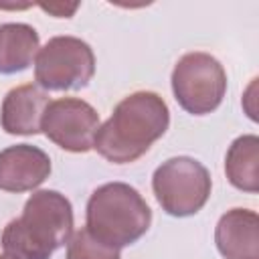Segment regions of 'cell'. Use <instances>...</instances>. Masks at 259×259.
Returning <instances> with one entry per match:
<instances>
[{
    "mask_svg": "<svg viewBox=\"0 0 259 259\" xmlns=\"http://www.w3.org/2000/svg\"><path fill=\"white\" fill-rule=\"evenodd\" d=\"M152 210L136 188L109 182L93 190L87 202V231L99 243L121 249L136 243L150 227Z\"/></svg>",
    "mask_w": 259,
    "mask_h": 259,
    "instance_id": "3",
    "label": "cell"
},
{
    "mask_svg": "<svg viewBox=\"0 0 259 259\" xmlns=\"http://www.w3.org/2000/svg\"><path fill=\"white\" fill-rule=\"evenodd\" d=\"M67 259H119V249L99 243L87 229H81L69 241Z\"/></svg>",
    "mask_w": 259,
    "mask_h": 259,
    "instance_id": "13",
    "label": "cell"
},
{
    "mask_svg": "<svg viewBox=\"0 0 259 259\" xmlns=\"http://www.w3.org/2000/svg\"><path fill=\"white\" fill-rule=\"evenodd\" d=\"M170 123L168 105L152 91H138L121 99L111 117L99 125L93 148L113 164H127L144 156L164 136Z\"/></svg>",
    "mask_w": 259,
    "mask_h": 259,
    "instance_id": "1",
    "label": "cell"
},
{
    "mask_svg": "<svg viewBox=\"0 0 259 259\" xmlns=\"http://www.w3.org/2000/svg\"><path fill=\"white\" fill-rule=\"evenodd\" d=\"M259 219L249 208L225 212L217 225L214 241L225 259H259Z\"/></svg>",
    "mask_w": 259,
    "mask_h": 259,
    "instance_id": "10",
    "label": "cell"
},
{
    "mask_svg": "<svg viewBox=\"0 0 259 259\" xmlns=\"http://www.w3.org/2000/svg\"><path fill=\"white\" fill-rule=\"evenodd\" d=\"M99 130L97 111L83 99L63 97L49 101L40 132L67 152H87L93 148L95 134Z\"/></svg>",
    "mask_w": 259,
    "mask_h": 259,
    "instance_id": "7",
    "label": "cell"
},
{
    "mask_svg": "<svg viewBox=\"0 0 259 259\" xmlns=\"http://www.w3.org/2000/svg\"><path fill=\"white\" fill-rule=\"evenodd\" d=\"M225 172L233 186L245 192L259 190V140L241 136L233 142L225 158Z\"/></svg>",
    "mask_w": 259,
    "mask_h": 259,
    "instance_id": "12",
    "label": "cell"
},
{
    "mask_svg": "<svg viewBox=\"0 0 259 259\" xmlns=\"http://www.w3.org/2000/svg\"><path fill=\"white\" fill-rule=\"evenodd\" d=\"M40 8L42 10H47V12H51V14H55V16H59V18H69L77 8H79V4H63V2H49V4H40Z\"/></svg>",
    "mask_w": 259,
    "mask_h": 259,
    "instance_id": "14",
    "label": "cell"
},
{
    "mask_svg": "<svg viewBox=\"0 0 259 259\" xmlns=\"http://www.w3.org/2000/svg\"><path fill=\"white\" fill-rule=\"evenodd\" d=\"M38 53V34L32 26L22 22H8L0 26V73L24 71Z\"/></svg>",
    "mask_w": 259,
    "mask_h": 259,
    "instance_id": "11",
    "label": "cell"
},
{
    "mask_svg": "<svg viewBox=\"0 0 259 259\" xmlns=\"http://www.w3.org/2000/svg\"><path fill=\"white\" fill-rule=\"evenodd\" d=\"M152 188L156 200L168 214L190 217L206 204L210 196V176L198 160L178 156L156 168Z\"/></svg>",
    "mask_w": 259,
    "mask_h": 259,
    "instance_id": "4",
    "label": "cell"
},
{
    "mask_svg": "<svg viewBox=\"0 0 259 259\" xmlns=\"http://www.w3.org/2000/svg\"><path fill=\"white\" fill-rule=\"evenodd\" d=\"M49 105V95L36 85H20L6 93L0 111V123L6 134L32 136L40 132L42 113Z\"/></svg>",
    "mask_w": 259,
    "mask_h": 259,
    "instance_id": "9",
    "label": "cell"
},
{
    "mask_svg": "<svg viewBox=\"0 0 259 259\" xmlns=\"http://www.w3.org/2000/svg\"><path fill=\"white\" fill-rule=\"evenodd\" d=\"M0 259H12V257H8V255H0Z\"/></svg>",
    "mask_w": 259,
    "mask_h": 259,
    "instance_id": "15",
    "label": "cell"
},
{
    "mask_svg": "<svg viewBox=\"0 0 259 259\" xmlns=\"http://www.w3.org/2000/svg\"><path fill=\"white\" fill-rule=\"evenodd\" d=\"M95 73L91 47L75 36H55L36 53L34 79L42 89L67 91L85 87Z\"/></svg>",
    "mask_w": 259,
    "mask_h": 259,
    "instance_id": "6",
    "label": "cell"
},
{
    "mask_svg": "<svg viewBox=\"0 0 259 259\" xmlns=\"http://www.w3.org/2000/svg\"><path fill=\"white\" fill-rule=\"evenodd\" d=\"M71 233V202L57 190H38L26 200L22 214L6 225L2 247L12 259H49Z\"/></svg>",
    "mask_w": 259,
    "mask_h": 259,
    "instance_id": "2",
    "label": "cell"
},
{
    "mask_svg": "<svg viewBox=\"0 0 259 259\" xmlns=\"http://www.w3.org/2000/svg\"><path fill=\"white\" fill-rule=\"evenodd\" d=\"M51 174V158L36 146L16 144L0 152V190L26 192Z\"/></svg>",
    "mask_w": 259,
    "mask_h": 259,
    "instance_id": "8",
    "label": "cell"
},
{
    "mask_svg": "<svg viewBox=\"0 0 259 259\" xmlns=\"http://www.w3.org/2000/svg\"><path fill=\"white\" fill-rule=\"evenodd\" d=\"M172 91L182 109L204 115L221 105L227 91V73L214 57L186 53L172 71Z\"/></svg>",
    "mask_w": 259,
    "mask_h": 259,
    "instance_id": "5",
    "label": "cell"
}]
</instances>
